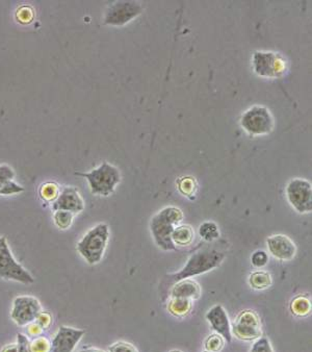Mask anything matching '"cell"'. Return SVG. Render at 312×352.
I'll use <instances>...</instances> for the list:
<instances>
[{
    "mask_svg": "<svg viewBox=\"0 0 312 352\" xmlns=\"http://www.w3.org/2000/svg\"><path fill=\"white\" fill-rule=\"evenodd\" d=\"M183 220V213L176 206H167L155 214L150 222V230L154 241L163 250H175L176 246L172 241L174 230Z\"/></svg>",
    "mask_w": 312,
    "mask_h": 352,
    "instance_id": "6da1fadb",
    "label": "cell"
},
{
    "mask_svg": "<svg viewBox=\"0 0 312 352\" xmlns=\"http://www.w3.org/2000/svg\"><path fill=\"white\" fill-rule=\"evenodd\" d=\"M109 226L107 223H99L77 243V252L89 265H96L101 262L109 244Z\"/></svg>",
    "mask_w": 312,
    "mask_h": 352,
    "instance_id": "7a4b0ae2",
    "label": "cell"
},
{
    "mask_svg": "<svg viewBox=\"0 0 312 352\" xmlns=\"http://www.w3.org/2000/svg\"><path fill=\"white\" fill-rule=\"evenodd\" d=\"M75 175L82 176L88 181L93 195L103 197L111 195L121 182V173L118 168L107 162H103L100 166L86 173L75 172Z\"/></svg>",
    "mask_w": 312,
    "mask_h": 352,
    "instance_id": "3957f363",
    "label": "cell"
},
{
    "mask_svg": "<svg viewBox=\"0 0 312 352\" xmlns=\"http://www.w3.org/2000/svg\"><path fill=\"white\" fill-rule=\"evenodd\" d=\"M225 254L216 250H202L190 256L186 266L175 274L170 276V280L176 284L182 279L192 278L196 275L203 274L220 266L224 261Z\"/></svg>",
    "mask_w": 312,
    "mask_h": 352,
    "instance_id": "277c9868",
    "label": "cell"
},
{
    "mask_svg": "<svg viewBox=\"0 0 312 352\" xmlns=\"http://www.w3.org/2000/svg\"><path fill=\"white\" fill-rule=\"evenodd\" d=\"M252 69L260 78H280L287 74V60L279 52L258 50L253 54Z\"/></svg>",
    "mask_w": 312,
    "mask_h": 352,
    "instance_id": "5b68a950",
    "label": "cell"
},
{
    "mask_svg": "<svg viewBox=\"0 0 312 352\" xmlns=\"http://www.w3.org/2000/svg\"><path fill=\"white\" fill-rule=\"evenodd\" d=\"M241 126L252 137L269 135L274 129V117L267 107L253 105L243 113Z\"/></svg>",
    "mask_w": 312,
    "mask_h": 352,
    "instance_id": "8992f818",
    "label": "cell"
},
{
    "mask_svg": "<svg viewBox=\"0 0 312 352\" xmlns=\"http://www.w3.org/2000/svg\"><path fill=\"white\" fill-rule=\"evenodd\" d=\"M0 278L22 285L34 283L32 274L14 258L5 236H0Z\"/></svg>",
    "mask_w": 312,
    "mask_h": 352,
    "instance_id": "52a82bcc",
    "label": "cell"
},
{
    "mask_svg": "<svg viewBox=\"0 0 312 352\" xmlns=\"http://www.w3.org/2000/svg\"><path fill=\"white\" fill-rule=\"evenodd\" d=\"M289 204L300 214L311 213L312 187L310 182L303 179H293L285 189Z\"/></svg>",
    "mask_w": 312,
    "mask_h": 352,
    "instance_id": "ba28073f",
    "label": "cell"
},
{
    "mask_svg": "<svg viewBox=\"0 0 312 352\" xmlns=\"http://www.w3.org/2000/svg\"><path fill=\"white\" fill-rule=\"evenodd\" d=\"M142 12L143 7L135 1H115L107 8L103 22L107 25L124 26L139 17Z\"/></svg>",
    "mask_w": 312,
    "mask_h": 352,
    "instance_id": "9c48e42d",
    "label": "cell"
},
{
    "mask_svg": "<svg viewBox=\"0 0 312 352\" xmlns=\"http://www.w3.org/2000/svg\"><path fill=\"white\" fill-rule=\"evenodd\" d=\"M42 311L41 303L36 297L18 296L13 301L11 318L18 327H27L36 321Z\"/></svg>",
    "mask_w": 312,
    "mask_h": 352,
    "instance_id": "30bf717a",
    "label": "cell"
},
{
    "mask_svg": "<svg viewBox=\"0 0 312 352\" xmlns=\"http://www.w3.org/2000/svg\"><path fill=\"white\" fill-rule=\"evenodd\" d=\"M231 333L243 341H255L261 337V321L256 311L247 309L238 314Z\"/></svg>",
    "mask_w": 312,
    "mask_h": 352,
    "instance_id": "8fae6325",
    "label": "cell"
},
{
    "mask_svg": "<svg viewBox=\"0 0 312 352\" xmlns=\"http://www.w3.org/2000/svg\"><path fill=\"white\" fill-rule=\"evenodd\" d=\"M85 335L84 329L60 327L50 341V352H73Z\"/></svg>",
    "mask_w": 312,
    "mask_h": 352,
    "instance_id": "7c38bea8",
    "label": "cell"
},
{
    "mask_svg": "<svg viewBox=\"0 0 312 352\" xmlns=\"http://www.w3.org/2000/svg\"><path fill=\"white\" fill-rule=\"evenodd\" d=\"M85 201L76 188L66 187L62 190L56 201L52 202V210H67L72 214L82 213Z\"/></svg>",
    "mask_w": 312,
    "mask_h": 352,
    "instance_id": "4fadbf2b",
    "label": "cell"
},
{
    "mask_svg": "<svg viewBox=\"0 0 312 352\" xmlns=\"http://www.w3.org/2000/svg\"><path fill=\"white\" fill-rule=\"evenodd\" d=\"M269 254L280 261H291L297 254L295 243L285 234H273L267 239Z\"/></svg>",
    "mask_w": 312,
    "mask_h": 352,
    "instance_id": "5bb4252c",
    "label": "cell"
},
{
    "mask_svg": "<svg viewBox=\"0 0 312 352\" xmlns=\"http://www.w3.org/2000/svg\"><path fill=\"white\" fill-rule=\"evenodd\" d=\"M206 319L212 325V329L216 333L220 335L225 341L231 343L232 341V333H231V324L229 321L227 311L222 305H218L212 307L206 314Z\"/></svg>",
    "mask_w": 312,
    "mask_h": 352,
    "instance_id": "9a60e30c",
    "label": "cell"
},
{
    "mask_svg": "<svg viewBox=\"0 0 312 352\" xmlns=\"http://www.w3.org/2000/svg\"><path fill=\"white\" fill-rule=\"evenodd\" d=\"M201 295V288L197 281L192 279H182L174 285L171 291V298H184L194 300Z\"/></svg>",
    "mask_w": 312,
    "mask_h": 352,
    "instance_id": "2e32d148",
    "label": "cell"
},
{
    "mask_svg": "<svg viewBox=\"0 0 312 352\" xmlns=\"http://www.w3.org/2000/svg\"><path fill=\"white\" fill-rule=\"evenodd\" d=\"M194 239V232L192 226H178L172 234V241L175 246H188Z\"/></svg>",
    "mask_w": 312,
    "mask_h": 352,
    "instance_id": "e0dca14e",
    "label": "cell"
},
{
    "mask_svg": "<svg viewBox=\"0 0 312 352\" xmlns=\"http://www.w3.org/2000/svg\"><path fill=\"white\" fill-rule=\"evenodd\" d=\"M249 284L254 290H265L271 286L273 279L267 271H255L249 277Z\"/></svg>",
    "mask_w": 312,
    "mask_h": 352,
    "instance_id": "ac0fdd59",
    "label": "cell"
},
{
    "mask_svg": "<svg viewBox=\"0 0 312 352\" xmlns=\"http://www.w3.org/2000/svg\"><path fill=\"white\" fill-rule=\"evenodd\" d=\"M168 309L175 317H186L192 309V300L184 298H171Z\"/></svg>",
    "mask_w": 312,
    "mask_h": 352,
    "instance_id": "d6986e66",
    "label": "cell"
},
{
    "mask_svg": "<svg viewBox=\"0 0 312 352\" xmlns=\"http://www.w3.org/2000/svg\"><path fill=\"white\" fill-rule=\"evenodd\" d=\"M177 187L182 195L192 200L197 193L198 184L192 176H182L178 179Z\"/></svg>",
    "mask_w": 312,
    "mask_h": 352,
    "instance_id": "ffe728a7",
    "label": "cell"
},
{
    "mask_svg": "<svg viewBox=\"0 0 312 352\" xmlns=\"http://www.w3.org/2000/svg\"><path fill=\"white\" fill-rule=\"evenodd\" d=\"M291 311L298 317H306L311 311V302L304 296H298L291 302Z\"/></svg>",
    "mask_w": 312,
    "mask_h": 352,
    "instance_id": "44dd1931",
    "label": "cell"
},
{
    "mask_svg": "<svg viewBox=\"0 0 312 352\" xmlns=\"http://www.w3.org/2000/svg\"><path fill=\"white\" fill-rule=\"evenodd\" d=\"M60 187L58 184L48 182V183L43 184V185L38 189V196L43 201L54 202L56 198L60 195Z\"/></svg>",
    "mask_w": 312,
    "mask_h": 352,
    "instance_id": "7402d4cb",
    "label": "cell"
},
{
    "mask_svg": "<svg viewBox=\"0 0 312 352\" xmlns=\"http://www.w3.org/2000/svg\"><path fill=\"white\" fill-rule=\"evenodd\" d=\"M199 234L206 242H212L220 236V230L214 222H204L200 226Z\"/></svg>",
    "mask_w": 312,
    "mask_h": 352,
    "instance_id": "603a6c76",
    "label": "cell"
},
{
    "mask_svg": "<svg viewBox=\"0 0 312 352\" xmlns=\"http://www.w3.org/2000/svg\"><path fill=\"white\" fill-rule=\"evenodd\" d=\"M74 214L67 212V210H54V224L60 230H68L73 223Z\"/></svg>",
    "mask_w": 312,
    "mask_h": 352,
    "instance_id": "cb8c5ba5",
    "label": "cell"
},
{
    "mask_svg": "<svg viewBox=\"0 0 312 352\" xmlns=\"http://www.w3.org/2000/svg\"><path fill=\"white\" fill-rule=\"evenodd\" d=\"M15 18L20 24L27 25V24L32 23L34 21V10L30 6H21L16 11Z\"/></svg>",
    "mask_w": 312,
    "mask_h": 352,
    "instance_id": "d4e9b609",
    "label": "cell"
},
{
    "mask_svg": "<svg viewBox=\"0 0 312 352\" xmlns=\"http://www.w3.org/2000/svg\"><path fill=\"white\" fill-rule=\"evenodd\" d=\"M225 340L221 337L218 333H214V335H210V337L206 339L205 344V349L208 351L212 352H219L223 349L224 347Z\"/></svg>",
    "mask_w": 312,
    "mask_h": 352,
    "instance_id": "484cf974",
    "label": "cell"
},
{
    "mask_svg": "<svg viewBox=\"0 0 312 352\" xmlns=\"http://www.w3.org/2000/svg\"><path fill=\"white\" fill-rule=\"evenodd\" d=\"M30 352H50V341L46 337L34 338L30 343Z\"/></svg>",
    "mask_w": 312,
    "mask_h": 352,
    "instance_id": "4316f807",
    "label": "cell"
},
{
    "mask_svg": "<svg viewBox=\"0 0 312 352\" xmlns=\"http://www.w3.org/2000/svg\"><path fill=\"white\" fill-rule=\"evenodd\" d=\"M250 352H274L271 347V342L265 337H260L255 340L251 347Z\"/></svg>",
    "mask_w": 312,
    "mask_h": 352,
    "instance_id": "83f0119b",
    "label": "cell"
},
{
    "mask_svg": "<svg viewBox=\"0 0 312 352\" xmlns=\"http://www.w3.org/2000/svg\"><path fill=\"white\" fill-rule=\"evenodd\" d=\"M23 191L24 188L22 186L18 185L14 181H9L0 188V195H15V194H19Z\"/></svg>",
    "mask_w": 312,
    "mask_h": 352,
    "instance_id": "f1b7e54d",
    "label": "cell"
},
{
    "mask_svg": "<svg viewBox=\"0 0 312 352\" xmlns=\"http://www.w3.org/2000/svg\"><path fill=\"white\" fill-rule=\"evenodd\" d=\"M251 263L255 268H261L269 263V256L263 250H257L251 256Z\"/></svg>",
    "mask_w": 312,
    "mask_h": 352,
    "instance_id": "f546056e",
    "label": "cell"
},
{
    "mask_svg": "<svg viewBox=\"0 0 312 352\" xmlns=\"http://www.w3.org/2000/svg\"><path fill=\"white\" fill-rule=\"evenodd\" d=\"M109 352H139L133 344L129 342L119 341L109 347Z\"/></svg>",
    "mask_w": 312,
    "mask_h": 352,
    "instance_id": "4dcf8cb0",
    "label": "cell"
},
{
    "mask_svg": "<svg viewBox=\"0 0 312 352\" xmlns=\"http://www.w3.org/2000/svg\"><path fill=\"white\" fill-rule=\"evenodd\" d=\"M15 172L10 166L0 165V188L3 187L7 182L13 181Z\"/></svg>",
    "mask_w": 312,
    "mask_h": 352,
    "instance_id": "1f68e13d",
    "label": "cell"
},
{
    "mask_svg": "<svg viewBox=\"0 0 312 352\" xmlns=\"http://www.w3.org/2000/svg\"><path fill=\"white\" fill-rule=\"evenodd\" d=\"M34 322L38 325V327H41L43 331H46V329H49L50 325H52V317L48 311H43L38 316V318L36 319Z\"/></svg>",
    "mask_w": 312,
    "mask_h": 352,
    "instance_id": "d6a6232c",
    "label": "cell"
},
{
    "mask_svg": "<svg viewBox=\"0 0 312 352\" xmlns=\"http://www.w3.org/2000/svg\"><path fill=\"white\" fill-rule=\"evenodd\" d=\"M43 329L41 327H38L36 322L30 323V324L27 325V333L30 337L38 338L41 336V333H43Z\"/></svg>",
    "mask_w": 312,
    "mask_h": 352,
    "instance_id": "836d02e7",
    "label": "cell"
},
{
    "mask_svg": "<svg viewBox=\"0 0 312 352\" xmlns=\"http://www.w3.org/2000/svg\"><path fill=\"white\" fill-rule=\"evenodd\" d=\"M1 352H19V346L17 343L9 344L1 349Z\"/></svg>",
    "mask_w": 312,
    "mask_h": 352,
    "instance_id": "e575fe53",
    "label": "cell"
},
{
    "mask_svg": "<svg viewBox=\"0 0 312 352\" xmlns=\"http://www.w3.org/2000/svg\"><path fill=\"white\" fill-rule=\"evenodd\" d=\"M80 352H105L101 349H97V348H87V349L80 350Z\"/></svg>",
    "mask_w": 312,
    "mask_h": 352,
    "instance_id": "d590c367",
    "label": "cell"
},
{
    "mask_svg": "<svg viewBox=\"0 0 312 352\" xmlns=\"http://www.w3.org/2000/svg\"><path fill=\"white\" fill-rule=\"evenodd\" d=\"M171 352H181V351H179V350H174V351H171Z\"/></svg>",
    "mask_w": 312,
    "mask_h": 352,
    "instance_id": "8d00e7d4",
    "label": "cell"
},
{
    "mask_svg": "<svg viewBox=\"0 0 312 352\" xmlns=\"http://www.w3.org/2000/svg\"><path fill=\"white\" fill-rule=\"evenodd\" d=\"M204 352H212V351H208V350H205V351H204Z\"/></svg>",
    "mask_w": 312,
    "mask_h": 352,
    "instance_id": "74e56055",
    "label": "cell"
}]
</instances>
